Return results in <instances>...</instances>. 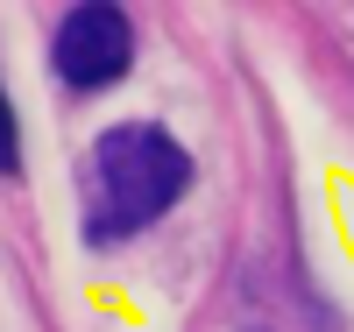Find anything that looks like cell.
Wrapping results in <instances>:
<instances>
[{
  "instance_id": "2",
  "label": "cell",
  "mask_w": 354,
  "mask_h": 332,
  "mask_svg": "<svg viewBox=\"0 0 354 332\" xmlns=\"http://www.w3.org/2000/svg\"><path fill=\"white\" fill-rule=\"evenodd\" d=\"M50 71L64 92H113L135 71V21L113 0H78L50 36Z\"/></svg>"
},
{
  "instance_id": "1",
  "label": "cell",
  "mask_w": 354,
  "mask_h": 332,
  "mask_svg": "<svg viewBox=\"0 0 354 332\" xmlns=\"http://www.w3.org/2000/svg\"><path fill=\"white\" fill-rule=\"evenodd\" d=\"M185 191H192V148L163 120H113L93 135L78 163V240L93 255H113L156 219H170Z\"/></svg>"
},
{
  "instance_id": "3",
  "label": "cell",
  "mask_w": 354,
  "mask_h": 332,
  "mask_svg": "<svg viewBox=\"0 0 354 332\" xmlns=\"http://www.w3.org/2000/svg\"><path fill=\"white\" fill-rule=\"evenodd\" d=\"M0 177H21V120H15L8 85H0Z\"/></svg>"
}]
</instances>
